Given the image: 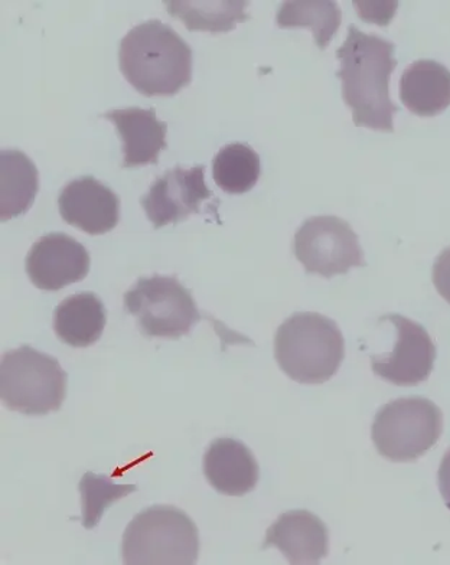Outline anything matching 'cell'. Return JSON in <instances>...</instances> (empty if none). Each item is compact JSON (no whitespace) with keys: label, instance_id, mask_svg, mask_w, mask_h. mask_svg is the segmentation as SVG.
<instances>
[{"label":"cell","instance_id":"7c38bea8","mask_svg":"<svg viewBox=\"0 0 450 565\" xmlns=\"http://www.w3.org/2000/svg\"><path fill=\"white\" fill-rule=\"evenodd\" d=\"M58 209L65 223L90 235L110 233L120 220L119 196L93 177L69 182L61 191Z\"/></svg>","mask_w":450,"mask_h":565},{"label":"cell","instance_id":"6da1fadb","mask_svg":"<svg viewBox=\"0 0 450 565\" xmlns=\"http://www.w3.org/2000/svg\"><path fill=\"white\" fill-rule=\"evenodd\" d=\"M394 50L393 42L350 25L346 41L336 51L341 63L336 77L356 127L394 131L393 117L398 110L390 98V78L397 67Z\"/></svg>","mask_w":450,"mask_h":565},{"label":"cell","instance_id":"2e32d148","mask_svg":"<svg viewBox=\"0 0 450 565\" xmlns=\"http://www.w3.org/2000/svg\"><path fill=\"white\" fill-rule=\"evenodd\" d=\"M400 100L413 115H440L450 106V71L438 61H415L401 74Z\"/></svg>","mask_w":450,"mask_h":565},{"label":"cell","instance_id":"5b68a950","mask_svg":"<svg viewBox=\"0 0 450 565\" xmlns=\"http://www.w3.org/2000/svg\"><path fill=\"white\" fill-rule=\"evenodd\" d=\"M68 375L54 356L21 347L4 352L0 364V399L11 412L46 416L67 397Z\"/></svg>","mask_w":450,"mask_h":565},{"label":"cell","instance_id":"d6986e66","mask_svg":"<svg viewBox=\"0 0 450 565\" xmlns=\"http://www.w3.org/2000/svg\"><path fill=\"white\" fill-rule=\"evenodd\" d=\"M248 2L243 0H169V15L180 19L190 32H229L237 23L246 22L250 15L246 12Z\"/></svg>","mask_w":450,"mask_h":565},{"label":"cell","instance_id":"8fae6325","mask_svg":"<svg viewBox=\"0 0 450 565\" xmlns=\"http://www.w3.org/2000/svg\"><path fill=\"white\" fill-rule=\"evenodd\" d=\"M90 263L82 243L64 233H51L31 247L25 268L38 289L58 291L86 279Z\"/></svg>","mask_w":450,"mask_h":565},{"label":"cell","instance_id":"44dd1931","mask_svg":"<svg viewBox=\"0 0 450 565\" xmlns=\"http://www.w3.org/2000/svg\"><path fill=\"white\" fill-rule=\"evenodd\" d=\"M215 185L225 194H246L260 178V157L246 143L224 146L213 160Z\"/></svg>","mask_w":450,"mask_h":565},{"label":"cell","instance_id":"277c9868","mask_svg":"<svg viewBox=\"0 0 450 565\" xmlns=\"http://www.w3.org/2000/svg\"><path fill=\"white\" fill-rule=\"evenodd\" d=\"M199 554V529L175 507H152L138 513L121 544L126 565H192Z\"/></svg>","mask_w":450,"mask_h":565},{"label":"cell","instance_id":"9a60e30c","mask_svg":"<svg viewBox=\"0 0 450 565\" xmlns=\"http://www.w3.org/2000/svg\"><path fill=\"white\" fill-rule=\"evenodd\" d=\"M203 468L211 487L227 497H244L255 491L260 478L259 463L251 450L228 437L211 443Z\"/></svg>","mask_w":450,"mask_h":565},{"label":"cell","instance_id":"cb8c5ba5","mask_svg":"<svg viewBox=\"0 0 450 565\" xmlns=\"http://www.w3.org/2000/svg\"><path fill=\"white\" fill-rule=\"evenodd\" d=\"M433 285L450 305V247L444 248L433 265Z\"/></svg>","mask_w":450,"mask_h":565},{"label":"cell","instance_id":"8992f818","mask_svg":"<svg viewBox=\"0 0 450 565\" xmlns=\"http://www.w3.org/2000/svg\"><path fill=\"white\" fill-rule=\"evenodd\" d=\"M443 431V416L424 397L398 398L375 416L372 437L384 459L407 463L433 449Z\"/></svg>","mask_w":450,"mask_h":565},{"label":"cell","instance_id":"52a82bcc","mask_svg":"<svg viewBox=\"0 0 450 565\" xmlns=\"http://www.w3.org/2000/svg\"><path fill=\"white\" fill-rule=\"evenodd\" d=\"M125 309L148 338L180 339L201 320L191 291L175 276L139 279L125 294Z\"/></svg>","mask_w":450,"mask_h":565},{"label":"cell","instance_id":"4fadbf2b","mask_svg":"<svg viewBox=\"0 0 450 565\" xmlns=\"http://www.w3.org/2000/svg\"><path fill=\"white\" fill-rule=\"evenodd\" d=\"M269 547L278 548L289 564H319L330 553V532L312 512H285L267 531L262 548Z\"/></svg>","mask_w":450,"mask_h":565},{"label":"cell","instance_id":"ba28073f","mask_svg":"<svg viewBox=\"0 0 450 565\" xmlns=\"http://www.w3.org/2000/svg\"><path fill=\"white\" fill-rule=\"evenodd\" d=\"M293 252L309 275L325 279L367 266L358 235L345 220L334 215L304 221L294 234Z\"/></svg>","mask_w":450,"mask_h":565},{"label":"cell","instance_id":"7a4b0ae2","mask_svg":"<svg viewBox=\"0 0 450 565\" xmlns=\"http://www.w3.org/2000/svg\"><path fill=\"white\" fill-rule=\"evenodd\" d=\"M120 71L147 97H172L190 86L192 50L161 21L140 23L120 42Z\"/></svg>","mask_w":450,"mask_h":565},{"label":"cell","instance_id":"5bb4252c","mask_svg":"<svg viewBox=\"0 0 450 565\" xmlns=\"http://www.w3.org/2000/svg\"><path fill=\"white\" fill-rule=\"evenodd\" d=\"M111 121L124 140L125 169L158 164L159 154L167 149L165 121L157 119L154 108H115L103 115Z\"/></svg>","mask_w":450,"mask_h":565},{"label":"cell","instance_id":"3957f363","mask_svg":"<svg viewBox=\"0 0 450 565\" xmlns=\"http://www.w3.org/2000/svg\"><path fill=\"white\" fill-rule=\"evenodd\" d=\"M275 358L290 380L299 384H323L344 361V335L335 320L321 313H294L276 332Z\"/></svg>","mask_w":450,"mask_h":565},{"label":"cell","instance_id":"7402d4cb","mask_svg":"<svg viewBox=\"0 0 450 565\" xmlns=\"http://www.w3.org/2000/svg\"><path fill=\"white\" fill-rule=\"evenodd\" d=\"M136 491H138L136 484H116L110 478L93 472L84 475L79 480L84 529H96L107 508Z\"/></svg>","mask_w":450,"mask_h":565},{"label":"cell","instance_id":"d4e9b609","mask_svg":"<svg viewBox=\"0 0 450 565\" xmlns=\"http://www.w3.org/2000/svg\"><path fill=\"white\" fill-rule=\"evenodd\" d=\"M439 489L442 493L444 505L450 510V449L443 456L439 468Z\"/></svg>","mask_w":450,"mask_h":565},{"label":"cell","instance_id":"ffe728a7","mask_svg":"<svg viewBox=\"0 0 450 565\" xmlns=\"http://www.w3.org/2000/svg\"><path fill=\"white\" fill-rule=\"evenodd\" d=\"M276 22L280 28H311L318 49L323 51L340 30L342 12L332 0H290L281 4Z\"/></svg>","mask_w":450,"mask_h":565},{"label":"cell","instance_id":"30bf717a","mask_svg":"<svg viewBox=\"0 0 450 565\" xmlns=\"http://www.w3.org/2000/svg\"><path fill=\"white\" fill-rule=\"evenodd\" d=\"M213 196L205 183V167L185 169L176 167L163 173L140 200L154 228L178 224L192 214H199L201 205Z\"/></svg>","mask_w":450,"mask_h":565},{"label":"cell","instance_id":"603a6c76","mask_svg":"<svg viewBox=\"0 0 450 565\" xmlns=\"http://www.w3.org/2000/svg\"><path fill=\"white\" fill-rule=\"evenodd\" d=\"M356 12L365 22L388 25L397 11V2H354Z\"/></svg>","mask_w":450,"mask_h":565},{"label":"cell","instance_id":"ac0fdd59","mask_svg":"<svg viewBox=\"0 0 450 565\" xmlns=\"http://www.w3.org/2000/svg\"><path fill=\"white\" fill-rule=\"evenodd\" d=\"M40 173L21 150L0 152V221L17 218L34 205Z\"/></svg>","mask_w":450,"mask_h":565},{"label":"cell","instance_id":"9c48e42d","mask_svg":"<svg viewBox=\"0 0 450 565\" xmlns=\"http://www.w3.org/2000/svg\"><path fill=\"white\" fill-rule=\"evenodd\" d=\"M382 320L394 324L397 339L388 355L372 358L374 374L398 387H416L428 381L438 353L428 331L400 315H387Z\"/></svg>","mask_w":450,"mask_h":565},{"label":"cell","instance_id":"e0dca14e","mask_svg":"<svg viewBox=\"0 0 450 565\" xmlns=\"http://www.w3.org/2000/svg\"><path fill=\"white\" fill-rule=\"evenodd\" d=\"M106 323V306L92 291L69 296L54 312L56 337L73 348L94 345L105 332Z\"/></svg>","mask_w":450,"mask_h":565}]
</instances>
